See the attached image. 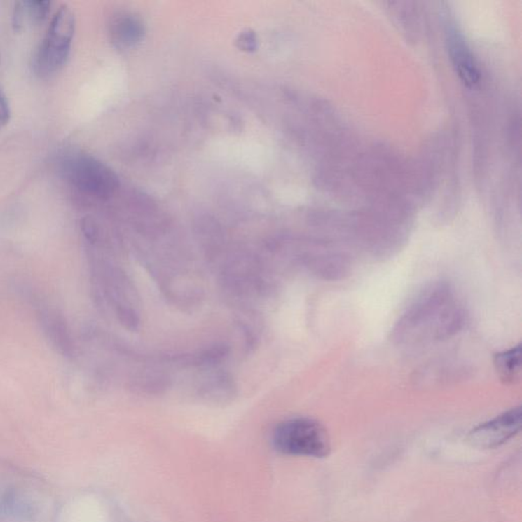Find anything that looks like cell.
<instances>
[{"mask_svg":"<svg viewBox=\"0 0 522 522\" xmlns=\"http://www.w3.org/2000/svg\"><path fill=\"white\" fill-rule=\"evenodd\" d=\"M466 322L465 308L451 287L434 283L414 298L396 322L392 338L399 345H418L456 335Z\"/></svg>","mask_w":522,"mask_h":522,"instance_id":"1","label":"cell"},{"mask_svg":"<svg viewBox=\"0 0 522 522\" xmlns=\"http://www.w3.org/2000/svg\"><path fill=\"white\" fill-rule=\"evenodd\" d=\"M76 30V18L68 6H60L33 58V69L40 78L55 75L66 64Z\"/></svg>","mask_w":522,"mask_h":522,"instance_id":"2","label":"cell"},{"mask_svg":"<svg viewBox=\"0 0 522 522\" xmlns=\"http://www.w3.org/2000/svg\"><path fill=\"white\" fill-rule=\"evenodd\" d=\"M62 176L83 193L107 199L118 188L113 170L97 158L84 152H68L60 159Z\"/></svg>","mask_w":522,"mask_h":522,"instance_id":"3","label":"cell"},{"mask_svg":"<svg viewBox=\"0 0 522 522\" xmlns=\"http://www.w3.org/2000/svg\"><path fill=\"white\" fill-rule=\"evenodd\" d=\"M277 451L292 456L324 458L331 452L326 427L311 418H293L280 423L273 434Z\"/></svg>","mask_w":522,"mask_h":522,"instance_id":"4","label":"cell"},{"mask_svg":"<svg viewBox=\"0 0 522 522\" xmlns=\"http://www.w3.org/2000/svg\"><path fill=\"white\" fill-rule=\"evenodd\" d=\"M521 429V409L516 407L477 425L468 432L466 441L479 449H496L516 436Z\"/></svg>","mask_w":522,"mask_h":522,"instance_id":"5","label":"cell"},{"mask_svg":"<svg viewBox=\"0 0 522 522\" xmlns=\"http://www.w3.org/2000/svg\"><path fill=\"white\" fill-rule=\"evenodd\" d=\"M144 36V25L133 13H118L109 23V38L118 49H129L136 46Z\"/></svg>","mask_w":522,"mask_h":522,"instance_id":"6","label":"cell"},{"mask_svg":"<svg viewBox=\"0 0 522 522\" xmlns=\"http://www.w3.org/2000/svg\"><path fill=\"white\" fill-rule=\"evenodd\" d=\"M40 322L47 338L64 356L73 355L74 346L68 326L57 311L44 309L39 313Z\"/></svg>","mask_w":522,"mask_h":522,"instance_id":"7","label":"cell"},{"mask_svg":"<svg viewBox=\"0 0 522 522\" xmlns=\"http://www.w3.org/2000/svg\"><path fill=\"white\" fill-rule=\"evenodd\" d=\"M51 2L47 0H29L15 2L13 10V26L15 31L26 27L43 23L50 13Z\"/></svg>","mask_w":522,"mask_h":522,"instance_id":"8","label":"cell"},{"mask_svg":"<svg viewBox=\"0 0 522 522\" xmlns=\"http://www.w3.org/2000/svg\"><path fill=\"white\" fill-rule=\"evenodd\" d=\"M494 365L501 380L505 384L514 383L521 375V347H513L510 350L496 354Z\"/></svg>","mask_w":522,"mask_h":522,"instance_id":"9","label":"cell"},{"mask_svg":"<svg viewBox=\"0 0 522 522\" xmlns=\"http://www.w3.org/2000/svg\"><path fill=\"white\" fill-rule=\"evenodd\" d=\"M457 71L459 77L467 85L476 84L479 81V71H477L472 60L468 58H461L457 64Z\"/></svg>","mask_w":522,"mask_h":522,"instance_id":"10","label":"cell"},{"mask_svg":"<svg viewBox=\"0 0 522 522\" xmlns=\"http://www.w3.org/2000/svg\"><path fill=\"white\" fill-rule=\"evenodd\" d=\"M237 46L241 50L247 51V53H252V51L256 50V35L252 31H246V32L241 33L239 37L237 38Z\"/></svg>","mask_w":522,"mask_h":522,"instance_id":"11","label":"cell"},{"mask_svg":"<svg viewBox=\"0 0 522 522\" xmlns=\"http://www.w3.org/2000/svg\"><path fill=\"white\" fill-rule=\"evenodd\" d=\"M11 118V109L6 94L0 88V130L8 124Z\"/></svg>","mask_w":522,"mask_h":522,"instance_id":"12","label":"cell"},{"mask_svg":"<svg viewBox=\"0 0 522 522\" xmlns=\"http://www.w3.org/2000/svg\"><path fill=\"white\" fill-rule=\"evenodd\" d=\"M82 228L87 238L90 240V241H95L96 238H97V228H96L95 224L91 219H84L82 223Z\"/></svg>","mask_w":522,"mask_h":522,"instance_id":"13","label":"cell"}]
</instances>
